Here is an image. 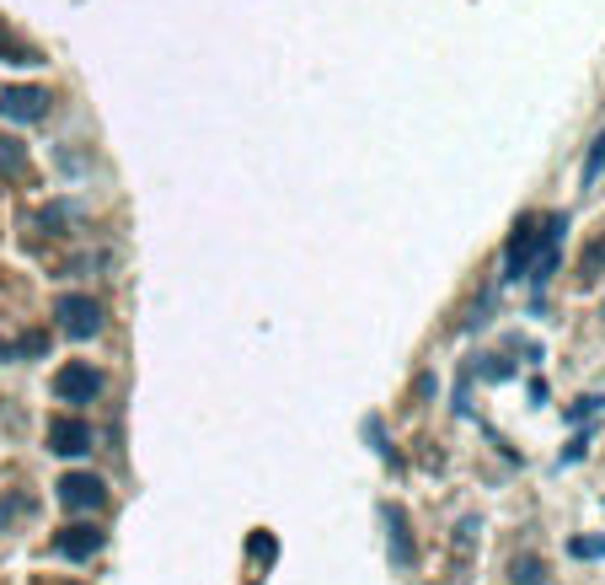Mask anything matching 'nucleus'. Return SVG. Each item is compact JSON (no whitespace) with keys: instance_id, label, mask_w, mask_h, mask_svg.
I'll return each instance as SVG.
<instances>
[{"instance_id":"15","label":"nucleus","mask_w":605,"mask_h":585,"mask_svg":"<svg viewBox=\"0 0 605 585\" xmlns=\"http://www.w3.org/2000/svg\"><path fill=\"white\" fill-rule=\"evenodd\" d=\"M595 408H601V397H579V403H573V414H568V419H590V414H595Z\"/></svg>"},{"instance_id":"8","label":"nucleus","mask_w":605,"mask_h":585,"mask_svg":"<svg viewBox=\"0 0 605 585\" xmlns=\"http://www.w3.org/2000/svg\"><path fill=\"white\" fill-rule=\"evenodd\" d=\"M49 452H60V456L92 452V425H81V419H55V425H49Z\"/></svg>"},{"instance_id":"11","label":"nucleus","mask_w":605,"mask_h":585,"mask_svg":"<svg viewBox=\"0 0 605 585\" xmlns=\"http://www.w3.org/2000/svg\"><path fill=\"white\" fill-rule=\"evenodd\" d=\"M605 172V130L595 134V145H590V156H584V183H595Z\"/></svg>"},{"instance_id":"3","label":"nucleus","mask_w":605,"mask_h":585,"mask_svg":"<svg viewBox=\"0 0 605 585\" xmlns=\"http://www.w3.org/2000/svg\"><path fill=\"white\" fill-rule=\"evenodd\" d=\"M0 114H5L11 124H38V119L49 114V92H44V86H5Z\"/></svg>"},{"instance_id":"6","label":"nucleus","mask_w":605,"mask_h":585,"mask_svg":"<svg viewBox=\"0 0 605 585\" xmlns=\"http://www.w3.org/2000/svg\"><path fill=\"white\" fill-rule=\"evenodd\" d=\"M102 542H108V532H97V526H64L60 537H55V553L70 559V564H81V559H92Z\"/></svg>"},{"instance_id":"13","label":"nucleus","mask_w":605,"mask_h":585,"mask_svg":"<svg viewBox=\"0 0 605 585\" xmlns=\"http://www.w3.org/2000/svg\"><path fill=\"white\" fill-rule=\"evenodd\" d=\"M568 548H573V559H601V553H605V537H573Z\"/></svg>"},{"instance_id":"10","label":"nucleus","mask_w":605,"mask_h":585,"mask_svg":"<svg viewBox=\"0 0 605 585\" xmlns=\"http://www.w3.org/2000/svg\"><path fill=\"white\" fill-rule=\"evenodd\" d=\"M22 167H27V151H22L16 140H5V134H0V172H11V178H16Z\"/></svg>"},{"instance_id":"9","label":"nucleus","mask_w":605,"mask_h":585,"mask_svg":"<svg viewBox=\"0 0 605 585\" xmlns=\"http://www.w3.org/2000/svg\"><path fill=\"white\" fill-rule=\"evenodd\" d=\"M509 585H546V564L536 559V553L515 559V564H509Z\"/></svg>"},{"instance_id":"16","label":"nucleus","mask_w":605,"mask_h":585,"mask_svg":"<svg viewBox=\"0 0 605 585\" xmlns=\"http://www.w3.org/2000/svg\"><path fill=\"white\" fill-rule=\"evenodd\" d=\"M252 553H257V559H274V537H252Z\"/></svg>"},{"instance_id":"4","label":"nucleus","mask_w":605,"mask_h":585,"mask_svg":"<svg viewBox=\"0 0 605 585\" xmlns=\"http://www.w3.org/2000/svg\"><path fill=\"white\" fill-rule=\"evenodd\" d=\"M108 500V483L97 473H64L60 478V505L64 511H97Z\"/></svg>"},{"instance_id":"2","label":"nucleus","mask_w":605,"mask_h":585,"mask_svg":"<svg viewBox=\"0 0 605 585\" xmlns=\"http://www.w3.org/2000/svg\"><path fill=\"white\" fill-rule=\"evenodd\" d=\"M55 318H60V333L64 338H92L102 327V307L92 296H60L55 301Z\"/></svg>"},{"instance_id":"5","label":"nucleus","mask_w":605,"mask_h":585,"mask_svg":"<svg viewBox=\"0 0 605 585\" xmlns=\"http://www.w3.org/2000/svg\"><path fill=\"white\" fill-rule=\"evenodd\" d=\"M97 392H102V377L92 366H81V360H70V366L55 371V397L60 403H92Z\"/></svg>"},{"instance_id":"12","label":"nucleus","mask_w":605,"mask_h":585,"mask_svg":"<svg viewBox=\"0 0 605 585\" xmlns=\"http://www.w3.org/2000/svg\"><path fill=\"white\" fill-rule=\"evenodd\" d=\"M33 511V500L27 494H11V500H0V526H11L16 516H27Z\"/></svg>"},{"instance_id":"14","label":"nucleus","mask_w":605,"mask_h":585,"mask_svg":"<svg viewBox=\"0 0 605 585\" xmlns=\"http://www.w3.org/2000/svg\"><path fill=\"white\" fill-rule=\"evenodd\" d=\"M605 263V242H595V248H590V259H584V279H595V268H601Z\"/></svg>"},{"instance_id":"7","label":"nucleus","mask_w":605,"mask_h":585,"mask_svg":"<svg viewBox=\"0 0 605 585\" xmlns=\"http://www.w3.org/2000/svg\"><path fill=\"white\" fill-rule=\"evenodd\" d=\"M380 516H386V542H391V564H397V570H413V559H419V553H413V532H408V516H402L397 505H386Z\"/></svg>"},{"instance_id":"1","label":"nucleus","mask_w":605,"mask_h":585,"mask_svg":"<svg viewBox=\"0 0 605 585\" xmlns=\"http://www.w3.org/2000/svg\"><path fill=\"white\" fill-rule=\"evenodd\" d=\"M542 259V220H520L509 231V248H504V279H531V268Z\"/></svg>"}]
</instances>
